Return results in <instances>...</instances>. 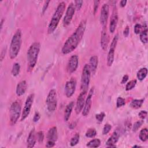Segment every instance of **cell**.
I'll list each match as a JSON object with an SVG mask.
<instances>
[{
    "label": "cell",
    "mask_w": 148,
    "mask_h": 148,
    "mask_svg": "<svg viewBox=\"0 0 148 148\" xmlns=\"http://www.w3.org/2000/svg\"><path fill=\"white\" fill-rule=\"evenodd\" d=\"M143 102H144L143 99H133L130 103V106L134 109H139L142 106V104L143 103Z\"/></svg>",
    "instance_id": "26"
},
{
    "label": "cell",
    "mask_w": 148,
    "mask_h": 148,
    "mask_svg": "<svg viewBox=\"0 0 148 148\" xmlns=\"http://www.w3.org/2000/svg\"><path fill=\"white\" fill-rule=\"evenodd\" d=\"M127 0H122L120 2V5L121 8H124L125 5H126V3H127Z\"/></svg>",
    "instance_id": "47"
},
{
    "label": "cell",
    "mask_w": 148,
    "mask_h": 148,
    "mask_svg": "<svg viewBox=\"0 0 148 148\" xmlns=\"http://www.w3.org/2000/svg\"><path fill=\"white\" fill-rule=\"evenodd\" d=\"M21 31L18 29L13 35L11 40L9 48V57L10 59H14L18 55L21 46Z\"/></svg>",
    "instance_id": "4"
},
{
    "label": "cell",
    "mask_w": 148,
    "mask_h": 148,
    "mask_svg": "<svg viewBox=\"0 0 148 148\" xmlns=\"http://www.w3.org/2000/svg\"><path fill=\"white\" fill-rule=\"evenodd\" d=\"M76 87V80L72 77L66 82L65 86V94L67 98L71 97L75 92Z\"/></svg>",
    "instance_id": "11"
},
{
    "label": "cell",
    "mask_w": 148,
    "mask_h": 148,
    "mask_svg": "<svg viewBox=\"0 0 148 148\" xmlns=\"http://www.w3.org/2000/svg\"><path fill=\"white\" fill-rule=\"evenodd\" d=\"M105 116V113L104 112H101V113H99L98 114H97L95 115V119L99 123H101L102 122Z\"/></svg>",
    "instance_id": "36"
},
{
    "label": "cell",
    "mask_w": 148,
    "mask_h": 148,
    "mask_svg": "<svg viewBox=\"0 0 148 148\" xmlns=\"http://www.w3.org/2000/svg\"><path fill=\"white\" fill-rule=\"evenodd\" d=\"M87 93L84 92H80V94L79 95L77 101H76V106H75V112L77 114H79L83 110L85 100H86V95Z\"/></svg>",
    "instance_id": "16"
},
{
    "label": "cell",
    "mask_w": 148,
    "mask_h": 148,
    "mask_svg": "<svg viewBox=\"0 0 148 148\" xmlns=\"http://www.w3.org/2000/svg\"><path fill=\"white\" fill-rule=\"evenodd\" d=\"M147 114V112L146 110H140L138 113V116L142 120H144Z\"/></svg>",
    "instance_id": "40"
},
{
    "label": "cell",
    "mask_w": 148,
    "mask_h": 148,
    "mask_svg": "<svg viewBox=\"0 0 148 148\" xmlns=\"http://www.w3.org/2000/svg\"><path fill=\"white\" fill-rule=\"evenodd\" d=\"M65 7L66 5L64 2H60L57 6L48 25L47 32L49 34H52L57 28L60 20L65 12Z\"/></svg>",
    "instance_id": "3"
},
{
    "label": "cell",
    "mask_w": 148,
    "mask_h": 148,
    "mask_svg": "<svg viewBox=\"0 0 148 148\" xmlns=\"http://www.w3.org/2000/svg\"><path fill=\"white\" fill-rule=\"evenodd\" d=\"M94 88H91L90 90L87 98H86L84 105L82 110V114L83 116H87L90 111L92 104V97L94 94Z\"/></svg>",
    "instance_id": "12"
},
{
    "label": "cell",
    "mask_w": 148,
    "mask_h": 148,
    "mask_svg": "<svg viewBox=\"0 0 148 148\" xmlns=\"http://www.w3.org/2000/svg\"><path fill=\"white\" fill-rule=\"evenodd\" d=\"M40 115L39 113V112H35L33 117V121L35 123L38 121V120L40 119Z\"/></svg>",
    "instance_id": "42"
},
{
    "label": "cell",
    "mask_w": 148,
    "mask_h": 148,
    "mask_svg": "<svg viewBox=\"0 0 148 148\" xmlns=\"http://www.w3.org/2000/svg\"><path fill=\"white\" fill-rule=\"evenodd\" d=\"M75 5L71 2L68 6L66 12H65V16L63 18L62 23L63 25L65 27L68 26L71 22L73 16L75 14Z\"/></svg>",
    "instance_id": "10"
},
{
    "label": "cell",
    "mask_w": 148,
    "mask_h": 148,
    "mask_svg": "<svg viewBox=\"0 0 148 148\" xmlns=\"http://www.w3.org/2000/svg\"><path fill=\"white\" fill-rule=\"evenodd\" d=\"M79 64V57L76 54L72 55L67 64L66 70L68 73L71 74L73 73L77 68Z\"/></svg>",
    "instance_id": "13"
},
{
    "label": "cell",
    "mask_w": 148,
    "mask_h": 148,
    "mask_svg": "<svg viewBox=\"0 0 148 148\" xmlns=\"http://www.w3.org/2000/svg\"><path fill=\"white\" fill-rule=\"evenodd\" d=\"M140 40L143 43H147V24L145 23L142 27V29L140 32Z\"/></svg>",
    "instance_id": "24"
},
{
    "label": "cell",
    "mask_w": 148,
    "mask_h": 148,
    "mask_svg": "<svg viewBox=\"0 0 148 148\" xmlns=\"http://www.w3.org/2000/svg\"><path fill=\"white\" fill-rule=\"evenodd\" d=\"M136 79H133L130 80V82H128L125 86V90L126 91H130L131 90H132L133 88L135 87V86L136 84Z\"/></svg>",
    "instance_id": "32"
},
{
    "label": "cell",
    "mask_w": 148,
    "mask_h": 148,
    "mask_svg": "<svg viewBox=\"0 0 148 148\" xmlns=\"http://www.w3.org/2000/svg\"><path fill=\"white\" fill-rule=\"evenodd\" d=\"M125 100L124 98H122V97H118L117 98V101H116V106L117 108H120L124 105H125Z\"/></svg>",
    "instance_id": "33"
},
{
    "label": "cell",
    "mask_w": 148,
    "mask_h": 148,
    "mask_svg": "<svg viewBox=\"0 0 148 148\" xmlns=\"http://www.w3.org/2000/svg\"><path fill=\"white\" fill-rule=\"evenodd\" d=\"M74 106H75V103L73 101H71L66 105L65 109L64 110V119L65 121H68V120L69 119L72 110L74 108Z\"/></svg>",
    "instance_id": "23"
},
{
    "label": "cell",
    "mask_w": 148,
    "mask_h": 148,
    "mask_svg": "<svg viewBox=\"0 0 148 148\" xmlns=\"http://www.w3.org/2000/svg\"><path fill=\"white\" fill-rule=\"evenodd\" d=\"M20 71V65L18 63L15 62L13 64L12 69V74L13 76H17Z\"/></svg>",
    "instance_id": "29"
},
{
    "label": "cell",
    "mask_w": 148,
    "mask_h": 148,
    "mask_svg": "<svg viewBox=\"0 0 148 148\" xmlns=\"http://www.w3.org/2000/svg\"><path fill=\"white\" fill-rule=\"evenodd\" d=\"M21 112V102L19 99L14 101L10 108L9 120L11 125H14L18 121Z\"/></svg>",
    "instance_id": "5"
},
{
    "label": "cell",
    "mask_w": 148,
    "mask_h": 148,
    "mask_svg": "<svg viewBox=\"0 0 148 148\" xmlns=\"http://www.w3.org/2000/svg\"><path fill=\"white\" fill-rule=\"evenodd\" d=\"M91 71L88 64H85L83 68L81 76V92L87 93L91 77Z\"/></svg>",
    "instance_id": "6"
},
{
    "label": "cell",
    "mask_w": 148,
    "mask_h": 148,
    "mask_svg": "<svg viewBox=\"0 0 148 148\" xmlns=\"http://www.w3.org/2000/svg\"><path fill=\"white\" fill-rule=\"evenodd\" d=\"M147 74V69L146 68H140L136 73L137 78L139 80L142 81L146 77Z\"/></svg>",
    "instance_id": "25"
},
{
    "label": "cell",
    "mask_w": 148,
    "mask_h": 148,
    "mask_svg": "<svg viewBox=\"0 0 148 148\" xmlns=\"http://www.w3.org/2000/svg\"><path fill=\"white\" fill-rule=\"evenodd\" d=\"M128 78H129V77H128V76L127 75H124L123 77V78H122L121 83V84H124V83H125L127 82V80H128Z\"/></svg>",
    "instance_id": "46"
},
{
    "label": "cell",
    "mask_w": 148,
    "mask_h": 148,
    "mask_svg": "<svg viewBox=\"0 0 148 148\" xmlns=\"http://www.w3.org/2000/svg\"><path fill=\"white\" fill-rule=\"evenodd\" d=\"M140 147L141 146H138V145H134V146H132V147Z\"/></svg>",
    "instance_id": "48"
},
{
    "label": "cell",
    "mask_w": 148,
    "mask_h": 148,
    "mask_svg": "<svg viewBox=\"0 0 148 148\" xmlns=\"http://www.w3.org/2000/svg\"><path fill=\"white\" fill-rule=\"evenodd\" d=\"M143 123V120H139L138 121H136L133 125V128L132 130L134 132H136L140 127V126L142 125V124Z\"/></svg>",
    "instance_id": "34"
},
{
    "label": "cell",
    "mask_w": 148,
    "mask_h": 148,
    "mask_svg": "<svg viewBox=\"0 0 148 148\" xmlns=\"http://www.w3.org/2000/svg\"><path fill=\"white\" fill-rule=\"evenodd\" d=\"M109 42V38L107 32L106 27H105L102 28V30L101 31V46L103 50L105 51L107 49Z\"/></svg>",
    "instance_id": "17"
},
{
    "label": "cell",
    "mask_w": 148,
    "mask_h": 148,
    "mask_svg": "<svg viewBox=\"0 0 148 148\" xmlns=\"http://www.w3.org/2000/svg\"><path fill=\"white\" fill-rule=\"evenodd\" d=\"M83 1H80V0H77V1H75V9L77 10H80V8H82V5H83Z\"/></svg>",
    "instance_id": "38"
},
{
    "label": "cell",
    "mask_w": 148,
    "mask_h": 148,
    "mask_svg": "<svg viewBox=\"0 0 148 148\" xmlns=\"http://www.w3.org/2000/svg\"><path fill=\"white\" fill-rule=\"evenodd\" d=\"M86 27V20H82L73 34L66 40L62 49L63 54H68L72 52L79 45L82 39Z\"/></svg>",
    "instance_id": "1"
},
{
    "label": "cell",
    "mask_w": 148,
    "mask_h": 148,
    "mask_svg": "<svg viewBox=\"0 0 148 148\" xmlns=\"http://www.w3.org/2000/svg\"><path fill=\"white\" fill-rule=\"evenodd\" d=\"M111 128H112V125L110 124H108V123L105 124L104 125L103 130H102V134H103V135L108 134L109 132V131H110Z\"/></svg>",
    "instance_id": "35"
},
{
    "label": "cell",
    "mask_w": 148,
    "mask_h": 148,
    "mask_svg": "<svg viewBox=\"0 0 148 148\" xmlns=\"http://www.w3.org/2000/svg\"><path fill=\"white\" fill-rule=\"evenodd\" d=\"M58 138V132H57V128L56 127H53L50 128L47 134V139L49 141H51L56 142Z\"/></svg>",
    "instance_id": "19"
},
{
    "label": "cell",
    "mask_w": 148,
    "mask_h": 148,
    "mask_svg": "<svg viewBox=\"0 0 148 148\" xmlns=\"http://www.w3.org/2000/svg\"><path fill=\"white\" fill-rule=\"evenodd\" d=\"M96 135H97V131L94 128H88L85 134L87 138H94V136H96Z\"/></svg>",
    "instance_id": "30"
},
{
    "label": "cell",
    "mask_w": 148,
    "mask_h": 148,
    "mask_svg": "<svg viewBox=\"0 0 148 148\" xmlns=\"http://www.w3.org/2000/svg\"><path fill=\"white\" fill-rule=\"evenodd\" d=\"M40 45L39 42H34L29 46L27 53V71L31 72L36 65L40 51Z\"/></svg>",
    "instance_id": "2"
},
{
    "label": "cell",
    "mask_w": 148,
    "mask_h": 148,
    "mask_svg": "<svg viewBox=\"0 0 148 148\" xmlns=\"http://www.w3.org/2000/svg\"><path fill=\"white\" fill-rule=\"evenodd\" d=\"M109 14V6L108 3H104L101 10L100 23L103 27H106L108 19Z\"/></svg>",
    "instance_id": "14"
},
{
    "label": "cell",
    "mask_w": 148,
    "mask_h": 148,
    "mask_svg": "<svg viewBox=\"0 0 148 148\" xmlns=\"http://www.w3.org/2000/svg\"><path fill=\"white\" fill-rule=\"evenodd\" d=\"M50 1H47L45 2V4H44V5H43V9H42V13H43V14H44L45 12H46V10H47V7H48V6H49V3H50Z\"/></svg>",
    "instance_id": "44"
},
{
    "label": "cell",
    "mask_w": 148,
    "mask_h": 148,
    "mask_svg": "<svg viewBox=\"0 0 148 148\" xmlns=\"http://www.w3.org/2000/svg\"><path fill=\"white\" fill-rule=\"evenodd\" d=\"M27 87V84L25 80H21L20 82L16 87V92L17 96L20 97L23 95L26 91Z\"/></svg>",
    "instance_id": "20"
},
{
    "label": "cell",
    "mask_w": 148,
    "mask_h": 148,
    "mask_svg": "<svg viewBox=\"0 0 148 148\" xmlns=\"http://www.w3.org/2000/svg\"><path fill=\"white\" fill-rule=\"evenodd\" d=\"M99 2H100L99 1H94V10H93L94 14H95V13L98 10Z\"/></svg>",
    "instance_id": "41"
},
{
    "label": "cell",
    "mask_w": 148,
    "mask_h": 148,
    "mask_svg": "<svg viewBox=\"0 0 148 148\" xmlns=\"http://www.w3.org/2000/svg\"><path fill=\"white\" fill-rule=\"evenodd\" d=\"M118 23V12L116 5L113 6L112 14L110 17L109 24V31L110 33H113L116 30Z\"/></svg>",
    "instance_id": "15"
},
{
    "label": "cell",
    "mask_w": 148,
    "mask_h": 148,
    "mask_svg": "<svg viewBox=\"0 0 148 148\" xmlns=\"http://www.w3.org/2000/svg\"><path fill=\"white\" fill-rule=\"evenodd\" d=\"M120 137L119 133L115 131L113 132L112 135L108 138L106 142V145L108 147H116V146L115 144L117 142Z\"/></svg>",
    "instance_id": "18"
},
{
    "label": "cell",
    "mask_w": 148,
    "mask_h": 148,
    "mask_svg": "<svg viewBox=\"0 0 148 148\" xmlns=\"http://www.w3.org/2000/svg\"><path fill=\"white\" fill-rule=\"evenodd\" d=\"M36 134L35 133V131L34 129H32L28 136L27 138V147H33L35 143H36Z\"/></svg>",
    "instance_id": "22"
},
{
    "label": "cell",
    "mask_w": 148,
    "mask_h": 148,
    "mask_svg": "<svg viewBox=\"0 0 148 148\" xmlns=\"http://www.w3.org/2000/svg\"><path fill=\"white\" fill-rule=\"evenodd\" d=\"M36 138L38 139V140L39 143H41L43 142L44 139V134L43 132L42 131H40L37 132L36 134Z\"/></svg>",
    "instance_id": "37"
},
{
    "label": "cell",
    "mask_w": 148,
    "mask_h": 148,
    "mask_svg": "<svg viewBox=\"0 0 148 148\" xmlns=\"http://www.w3.org/2000/svg\"><path fill=\"white\" fill-rule=\"evenodd\" d=\"M54 145H55V142L47 140V142H46V144L45 146H46V147H53L54 146Z\"/></svg>",
    "instance_id": "45"
},
{
    "label": "cell",
    "mask_w": 148,
    "mask_h": 148,
    "mask_svg": "<svg viewBox=\"0 0 148 148\" xmlns=\"http://www.w3.org/2000/svg\"><path fill=\"white\" fill-rule=\"evenodd\" d=\"M139 138L142 142H146L148 139V130L146 128H144L140 131Z\"/></svg>",
    "instance_id": "27"
},
{
    "label": "cell",
    "mask_w": 148,
    "mask_h": 148,
    "mask_svg": "<svg viewBox=\"0 0 148 148\" xmlns=\"http://www.w3.org/2000/svg\"><path fill=\"white\" fill-rule=\"evenodd\" d=\"M80 139V135L78 133H76L75 134V135L71 138L70 140V145L71 146L73 147L76 146L79 142Z\"/></svg>",
    "instance_id": "31"
},
{
    "label": "cell",
    "mask_w": 148,
    "mask_h": 148,
    "mask_svg": "<svg viewBox=\"0 0 148 148\" xmlns=\"http://www.w3.org/2000/svg\"><path fill=\"white\" fill-rule=\"evenodd\" d=\"M98 64V57L97 56H92L90 58L89 61V66L90 68L91 73L92 74H95Z\"/></svg>",
    "instance_id": "21"
},
{
    "label": "cell",
    "mask_w": 148,
    "mask_h": 148,
    "mask_svg": "<svg viewBox=\"0 0 148 148\" xmlns=\"http://www.w3.org/2000/svg\"><path fill=\"white\" fill-rule=\"evenodd\" d=\"M46 104L49 112H53L56 110L57 106V92L55 89H51L49 92L46 99Z\"/></svg>",
    "instance_id": "7"
},
{
    "label": "cell",
    "mask_w": 148,
    "mask_h": 148,
    "mask_svg": "<svg viewBox=\"0 0 148 148\" xmlns=\"http://www.w3.org/2000/svg\"><path fill=\"white\" fill-rule=\"evenodd\" d=\"M129 33H130V28H129L128 25H127L124 29L123 35L125 37H127L129 35Z\"/></svg>",
    "instance_id": "43"
},
{
    "label": "cell",
    "mask_w": 148,
    "mask_h": 148,
    "mask_svg": "<svg viewBox=\"0 0 148 148\" xmlns=\"http://www.w3.org/2000/svg\"><path fill=\"white\" fill-rule=\"evenodd\" d=\"M101 145V140L99 139H94L90 140L86 145L88 147H98Z\"/></svg>",
    "instance_id": "28"
},
{
    "label": "cell",
    "mask_w": 148,
    "mask_h": 148,
    "mask_svg": "<svg viewBox=\"0 0 148 148\" xmlns=\"http://www.w3.org/2000/svg\"><path fill=\"white\" fill-rule=\"evenodd\" d=\"M34 99V94H29L27 98L24 106V108L22 112L21 121L24 120L29 116L31 112V108H32V105L33 104Z\"/></svg>",
    "instance_id": "9"
},
{
    "label": "cell",
    "mask_w": 148,
    "mask_h": 148,
    "mask_svg": "<svg viewBox=\"0 0 148 148\" xmlns=\"http://www.w3.org/2000/svg\"><path fill=\"white\" fill-rule=\"evenodd\" d=\"M142 29V25L140 24H136L134 26V32L136 34H140Z\"/></svg>",
    "instance_id": "39"
},
{
    "label": "cell",
    "mask_w": 148,
    "mask_h": 148,
    "mask_svg": "<svg viewBox=\"0 0 148 148\" xmlns=\"http://www.w3.org/2000/svg\"><path fill=\"white\" fill-rule=\"evenodd\" d=\"M118 39H119V35L118 34H116L114 35V36L113 37L111 44H110V49L108 54V56H107V65L108 66H112V65L114 61V51L117 44V42H118Z\"/></svg>",
    "instance_id": "8"
}]
</instances>
